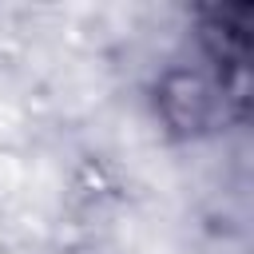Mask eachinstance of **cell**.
<instances>
[{
	"label": "cell",
	"instance_id": "1",
	"mask_svg": "<svg viewBox=\"0 0 254 254\" xmlns=\"http://www.w3.org/2000/svg\"><path fill=\"white\" fill-rule=\"evenodd\" d=\"M159 115L175 135H202L218 123V115L226 111V95L218 83H210L202 71L194 67H171L159 79Z\"/></svg>",
	"mask_w": 254,
	"mask_h": 254
}]
</instances>
